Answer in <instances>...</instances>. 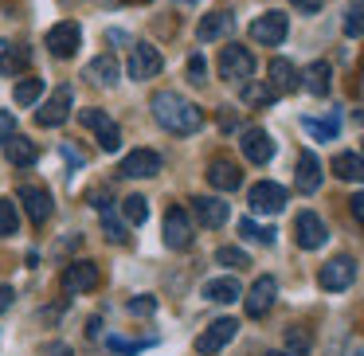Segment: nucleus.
Instances as JSON below:
<instances>
[{"mask_svg": "<svg viewBox=\"0 0 364 356\" xmlns=\"http://www.w3.org/2000/svg\"><path fill=\"white\" fill-rule=\"evenodd\" d=\"M153 118H157L168 134H196V129L204 126V110L192 106L188 98H181L176 90L153 95Z\"/></svg>", "mask_w": 364, "mask_h": 356, "instance_id": "obj_1", "label": "nucleus"}, {"mask_svg": "<svg viewBox=\"0 0 364 356\" xmlns=\"http://www.w3.org/2000/svg\"><path fill=\"white\" fill-rule=\"evenodd\" d=\"M161 67H165V59H161V51L153 48V43H129V63H126V75L137 82L153 79V75H161Z\"/></svg>", "mask_w": 364, "mask_h": 356, "instance_id": "obj_2", "label": "nucleus"}, {"mask_svg": "<svg viewBox=\"0 0 364 356\" xmlns=\"http://www.w3.org/2000/svg\"><path fill=\"white\" fill-rule=\"evenodd\" d=\"M286 200H290V192H286L282 184H274V180H259L251 192H247V204H251V212H259V215H278L286 207Z\"/></svg>", "mask_w": 364, "mask_h": 356, "instance_id": "obj_3", "label": "nucleus"}, {"mask_svg": "<svg viewBox=\"0 0 364 356\" xmlns=\"http://www.w3.org/2000/svg\"><path fill=\"white\" fill-rule=\"evenodd\" d=\"M255 75V55L247 48H239V43H228V48L220 51V79L228 82H243Z\"/></svg>", "mask_w": 364, "mask_h": 356, "instance_id": "obj_4", "label": "nucleus"}, {"mask_svg": "<svg viewBox=\"0 0 364 356\" xmlns=\"http://www.w3.org/2000/svg\"><path fill=\"white\" fill-rule=\"evenodd\" d=\"M235 333H239V321H235V317H220V321H212V325H208V329L196 337V352H200V356H215L220 348L231 345V337H235Z\"/></svg>", "mask_w": 364, "mask_h": 356, "instance_id": "obj_5", "label": "nucleus"}, {"mask_svg": "<svg viewBox=\"0 0 364 356\" xmlns=\"http://www.w3.org/2000/svg\"><path fill=\"white\" fill-rule=\"evenodd\" d=\"M356 278V262L348 259V254H337V259H329L321 270H317V282H321V290L337 293V290H348Z\"/></svg>", "mask_w": 364, "mask_h": 356, "instance_id": "obj_6", "label": "nucleus"}, {"mask_svg": "<svg viewBox=\"0 0 364 356\" xmlns=\"http://www.w3.org/2000/svg\"><path fill=\"white\" fill-rule=\"evenodd\" d=\"M82 126H87L90 134L98 137V145H102L106 153H118V145H122V129H118V122H114L106 110H82Z\"/></svg>", "mask_w": 364, "mask_h": 356, "instance_id": "obj_7", "label": "nucleus"}, {"mask_svg": "<svg viewBox=\"0 0 364 356\" xmlns=\"http://www.w3.org/2000/svg\"><path fill=\"white\" fill-rule=\"evenodd\" d=\"M286 32H290L286 12H262V16L251 24V40L262 43V48H278V43L286 40Z\"/></svg>", "mask_w": 364, "mask_h": 356, "instance_id": "obj_8", "label": "nucleus"}, {"mask_svg": "<svg viewBox=\"0 0 364 356\" xmlns=\"http://www.w3.org/2000/svg\"><path fill=\"white\" fill-rule=\"evenodd\" d=\"M294 235H298L301 251H321V247L329 243V231H325V223L317 212H301L298 220H294Z\"/></svg>", "mask_w": 364, "mask_h": 356, "instance_id": "obj_9", "label": "nucleus"}, {"mask_svg": "<svg viewBox=\"0 0 364 356\" xmlns=\"http://www.w3.org/2000/svg\"><path fill=\"white\" fill-rule=\"evenodd\" d=\"M71 102H75V90H71V87H59L55 95H51L48 102L40 106V114H36V122H40L43 129H55V126H63V122L71 118Z\"/></svg>", "mask_w": 364, "mask_h": 356, "instance_id": "obj_10", "label": "nucleus"}, {"mask_svg": "<svg viewBox=\"0 0 364 356\" xmlns=\"http://www.w3.org/2000/svg\"><path fill=\"white\" fill-rule=\"evenodd\" d=\"M79 48H82V32H79V24H75V20H63V24H55L48 32V51L55 59H71Z\"/></svg>", "mask_w": 364, "mask_h": 356, "instance_id": "obj_11", "label": "nucleus"}, {"mask_svg": "<svg viewBox=\"0 0 364 356\" xmlns=\"http://www.w3.org/2000/svg\"><path fill=\"white\" fill-rule=\"evenodd\" d=\"M165 243L173 251H188L192 247V220L184 207H168L165 212Z\"/></svg>", "mask_w": 364, "mask_h": 356, "instance_id": "obj_12", "label": "nucleus"}, {"mask_svg": "<svg viewBox=\"0 0 364 356\" xmlns=\"http://www.w3.org/2000/svg\"><path fill=\"white\" fill-rule=\"evenodd\" d=\"M20 204H24V212H28V220H32V223H48L51 212H55L51 192L40 188V184H24V188H20Z\"/></svg>", "mask_w": 364, "mask_h": 356, "instance_id": "obj_13", "label": "nucleus"}, {"mask_svg": "<svg viewBox=\"0 0 364 356\" xmlns=\"http://www.w3.org/2000/svg\"><path fill=\"white\" fill-rule=\"evenodd\" d=\"M274 298H278V282L270 274H262L259 282L247 290V317H267L270 313V306H274Z\"/></svg>", "mask_w": 364, "mask_h": 356, "instance_id": "obj_14", "label": "nucleus"}, {"mask_svg": "<svg viewBox=\"0 0 364 356\" xmlns=\"http://www.w3.org/2000/svg\"><path fill=\"white\" fill-rule=\"evenodd\" d=\"M239 149H243V157L251 161V165H267V161L274 157V141H270L267 129H243Z\"/></svg>", "mask_w": 364, "mask_h": 356, "instance_id": "obj_15", "label": "nucleus"}, {"mask_svg": "<svg viewBox=\"0 0 364 356\" xmlns=\"http://www.w3.org/2000/svg\"><path fill=\"white\" fill-rule=\"evenodd\" d=\"M161 173V153L153 149H134L126 161H122V176H134V180H145V176Z\"/></svg>", "mask_w": 364, "mask_h": 356, "instance_id": "obj_16", "label": "nucleus"}, {"mask_svg": "<svg viewBox=\"0 0 364 356\" xmlns=\"http://www.w3.org/2000/svg\"><path fill=\"white\" fill-rule=\"evenodd\" d=\"M95 282H98V266L90 259H79V262H71V266L63 270V290L67 293H82Z\"/></svg>", "mask_w": 364, "mask_h": 356, "instance_id": "obj_17", "label": "nucleus"}, {"mask_svg": "<svg viewBox=\"0 0 364 356\" xmlns=\"http://www.w3.org/2000/svg\"><path fill=\"white\" fill-rule=\"evenodd\" d=\"M192 212H196L200 227H223L228 223V204H223L220 196H196L192 200Z\"/></svg>", "mask_w": 364, "mask_h": 356, "instance_id": "obj_18", "label": "nucleus"}, {"mask_svg": "<svg viewBox=\"0 0 364 356\" xmlns=\"http://www.w3.org/2000/svg\"><path fill=\"white\" fill-rule=\"evenodd\" d=\"M294 188L298 192H317L321 188V161H317V153H301L298 157V173H294Z\"/></svg>", "mask_w": 364, "mask_h": 356, "instance_id": "obj_19", "label": "nucleus"}, {"mask_svg": "<svg viewBox=\"0 0 364 356\" xmlns=\"http://www.w3.org/2000/svg\"><path fill=\"white\" fill-rule=\"evenodd\" d=\"M208 184H212V188H220V192H235L239 184H243V173H239V165L235 161H212V165H208Z\"/></svg>", "mask_w": 364, "mask_h": 356, "instance_id": "obj_20", "label": "nucleus"}, {"mask_svg": "<svg viewBox=\"0 0 364 356\" xmlns=\"http://www.w3.org/2000/svg\"><path fill=\"white\" fill-rule=\"evenodd\" d=\"M267 75H270V87L278 90V95H290V90H298L301 87V75H298V67L290 63V59H270V67H267Z\"/></svg>", "mask_w": 364, "mask_h": 356, "instance_id": "obj_21", "label": "nucleus"}, {"mask_svg": "<svg viewBox=\"0 0 364 356\" xmlns=\"http://www.w3.org/2000/svg\"><path fill=\"white\" fill-rule=\"evenodd\" d=\"M231 28H235V16H231V12H208V16L200 20V28H196V40H200V43L223 40Z\"/></svg>", "mask_w": 364, "mask_h": 356, "instance_id": "obj_22", "label": "nucleus"}, {"mask_svg": "<svg viewBox=\"0 0 364 356\" xmlns=\"http://www.w3.org/2000/svg\"><path fill=\"white\" fill-rule=\"evenodd\" d=\"M82 79L95 82V87H106V90H110L114 82L122 79V71H118V63H114L110 55H102V59H90L87 71H82Z\"/></svg>", "mask_w": 364, "mask_h": 356, "instance_id": "obj_23", "label": "nucleus"}, {"mask_svg": "<svg viewBox=\"0 0 364 356\" xmlns=\"http://www.w3.org/2000/svg\"><path fill=\"white\" fill-rule=\"evenodd\" d=\"M204 298L220 301V306H231V301L243 298V286H239L235 278H212V282H204Z\"/></svg>", "mask_w": 364, "mask_h": 356, "instance_id": "obj_24", "label": "nucleus"}, {"mask_svg": "<svg viewBox=\"0 0 364 356\" xmlns=\"http://www.w3.org/2000/svg\"><path fill=\"white\" fill-rule=\"evenodd\" d=\"M301 79H306V82H301V87H306L309 95L325 98V95H329V79H333V67L325 63V59H317V63H309V71L301 75Z\"/></svg>", "mask_w": 364, "mask_h": 356, "instance_id": "obj_25", "label": "nucleus"}, {"mask_svg": "<svg viewBox=\"0 0 364 356\" xmlns=\"http://www.w3.org/2000/svg\"><path fill=\"white\" fill-rule=\"evenodd\" d=\"M333 173L341 180H360L364 184V153H337L333 157Z\"/></svg>", "mask_w": 364, "mask_h": 356, "instance_id": "obj_26", "label": "nucleus"}, {"mask_svg": "<svg viewBox=\"0 0 364 356\" xmlns=\"http://www.w3.org/2000/svg\"><path fill=\"white\" fill-rule=\"evenodd\" d=\"M4 149H9V161L12 165H20V168H28V165H36V157H40V149H36L28 137H16L12 134L9 141H4Z\"/></svg>", "mask_w": 364, "mask_h": 356, "instance_id": "obj_27", "label": "nucleus"}, {"mask_svg": "<svg viewBox=\"0 0 364 356\" xmlns=\"http://www.w3.org/2000/svg\"><path fill=\"white\" fill-rule=\"evenodd\" d=\"M278 98V90L270 87V82H251L247 79V87H243V102L247 106H270Z\"/></svg>", "mask_w": 364, "mask_h": 356, "instance_id": "obj_28", "label": "nucleus"}, {"mask_svg": "<svg viewBox=\"0 0 364 356\" xmlns=\"http://www.w3.org/2000/svg\"><path fill=\"white\" fill-rule=\"evenodd\" d=\"M28 63V55L20 48H12L9 40H0V75H20V67Z\"/></svg>", "mask_w": 364, "mask_h": 356, "instance_id": "obj_29", "label": "nucleus"}, {"mask_svg": "<svg viewBox=\"0 0 364 356\" xmlns=\"http://www.w3.org/2000/svg\"><path fill=\"white\" fill-rule=\"evenodd\" d=\"M345 36H348V40H360V36H364V0H348V9H345Z\"/></svg>", "mask_w": 364, "mask_h": 356, "instance_id": "obj_30", "label": "nucleus"}, {"mask_svg": "<svg viewBox=\"0 0 364 356\" xmlns=\"http://www.w3.org/2000/svg\"><path fill=\"white\" fill-rule=\"evenodd\" d=\"M309 348H314V337H309L301 325H290V329H286V352L290 356H309Z\"/></svg>", "mask_w": 364, "mask_h": 356, "instance_id": "obj_31", "label": "nucleus"}, {"mask_svg": "<svg viewBox=\"0 0 364 356\" xmlns=\"http://www.w3.org/2000/svg\"><path fill=\"white\" fill-rule=\"evenodd\" d=\"M98 200V212H102V227H106V239H110V243H118V239H126L122 235V223H118V215H114V207H110V200L106 196H95Z\"/></svg>", "mask_w": 364, "mask_h": 356, "instance_id": "obj_32", "label": "nucleus"}, {"mask_svg": "<svg viewBox=\"0 0 364 356\" xmlns=\"http://www.w3.org/2000/svg\"><path fill=\"white\" fill-rule=\"evenodd\" d=\"M20 231V212L12 200H0V239H9Z\"/></svg>", "mask_w": 364, "mask_h": 356, "instance_id": "obj_33", "label": "nucleus"}, {"mask_svg": "<svg viewBox=\"0 0 364 356\" xmlns=\"http://www.w3.org/2000/svg\"><path fill=\"white\" fill-rule=\"evenodd\" d=\"M122 212H126V220L134 223V227H141V223L149 220V204H145V196H126L122 200Z\"/></svg>", "mask_w": 364, "mask_h": 356, "instance_id": "obj_34", "label": "nucleus"}, {"mask_svg": "<svg viewBox=\"0 0 364 356\" xmlns=\"http://www.w3.org/2000/svg\"><path fill=\"white\" fill-rule=\"evenodd\" d=\"M40 95H43V79H24V82H16V90H12V98H16L20 106L40 102Z\"/></svg>", "mask_w": 364, "mask_h": 356, "instance_id": "obj_35", "label": "nucleus"}, {"mask_svg": "<svg viewBox=\"0 0 364 356\" xmlns=\"http://www.w3.org/2000/svg\"><path fill=\"white\" fill-rule=\"evenodd\" d=\"M215 262H220V266H231V270H243V266H251V259H247V251H239V247H220V251H215Z\"/></svg>", "mask_w": 364, "mask_h": 356, "instance_id": "obj_36", "label": "nucleus"}, {"mask_svg": "<svg viewBox=\"0 0 364 356\" xmlns=\"http://www.w3.org/2000/svg\"><path fill=\"white\" fill-rule=\"evenodd\" d=\"M301 126H306V134L321 137V141H333V137H337V118H329V122H317V118H306V122H301Z\"/></svg>", "mask_w": 364, "mask_h": 356, "instance_id": "obj_37", "label": "nucleus"}, {"mask_svg": "<svg viewBox=\"0 0 364 356\" xmlns=\"http://www.w3.org/2000/svg\"><path fill=\"white\" fill-rule=\"evenodd\" d=\"M239 231H243V235L247 239H259V243H274V231H270V227H259V223H255V220H243V223H239Z\"/></svg>", "mask_w": 364, "mask_h": 356, "instance_id": "obj_38", "label": "nucleus"}, {"mask_svg": "<svg viewBox=\"0 0 364 356\" xmlns=\"http://www.w3.org/2000/svg\"><path fill=\"white\" fill-rule=\"evenodd\" d=\"M126 309H129L134 317H149V313H157V298H149V293H141V298H134Z\"/></svg>", "mask_w": 364, "mask_h": 356, "instance_id": "obj_39", "label": "nucleus"}, {"mask_svg": "<svg viewBox=\"0 0 364 356\" xmlns=\"http://www.w3.org/2000/svg\"><path fill=\"white\" fill-rule=\"evenodd\" d=\"M204 71H208V67H204V55H192V59H188V79L196 82V87L204 82Z\"/></svg>", "mask_w": 364, "mask_h": 356, "instance_id": "obj_40", "label": "nucleus"}, {"mask_svg": "<svg viewBox=\"0 0 364 356\" xmlns=\"http://www.w3.org/2000/svg\"><path fill=\"white\" fill-rule=\"evenodd\" d=\"M12 134H16V118L9 110H0V141H9Z\"/></svg>", "mask_w": 364, "mask_h": 356, "instance_id": "obj_41", "label": "nucleus"}, {"mask_svg": "<svg viewBox=\"0 0 364 356\" xmlns=\"http://www.w3.org/2000/svg\"><path fill=\"white\" fill-rule=\"evenodd\" d=\"M12 301H16V290L0 282V313H9V309H12Z\"/></svg>", "mask_w": 364, "mask_h": 356, "instance_id": "obj_42", "label": "nucleus"}, {"mask_svg": "<svg viewBox=\"0 0 364 356\" xmlns=\"http://www.w3.org/2000/svg\"><path fill=\"white\" fill-rule=\"evenodd\" d=\"M290 4H294V9H301V12H317L325 0H290Z\"/></svg>", "mask_w": 364, "mask_h": 356, "instance_id": "obj_43", "label": "nucleus"}, {"mask_svg": "<svg viewBox=\"0 0 364 356\" xmlns=\"http://www.w3.org/2000/svg\"><path fill=\"white\" fill-rule=\"evenodd\" d=\"M353 215H356V223H364V192L353 196Z\"/></svg>", "mask_w": 364, "mask_h": 356, "instance_id": "obj_44", "label": "nucleus"}, {"mask_svg": "<svg viewBox=\"0 0 364 356\" xmlns=\"http://www.w3.org/2000/svg\"><path fill=\"white\" fill-rule=\"evenodd\" d=\"M106 40H110V43H129V36H126V32H118V28H114V32H106Z\"/></svg>", "mask_w": 364, "mask_h": 356, "instance_id": "obj_45", "label": "nucleus"}, {"mask_svg": "<svg viewBox=\"0 0 364 356\" xmlns=\"http://www.w3.org/2000/svg\"><path fill=\"white\" fill-rule=\"evenodd\" d=\"M348 356H364V345H360V348H353V352H348Z\"/></svg>", "mask_w": 364, "mask_h": 356, "instance_id": "obj_46", "label": "nucleus"}, {"mask_svg": "<svg viewBox=\"0 0 364 356\" xmlns=\"http://www.w3.org/2000/svg\"><path fill=\"white\" fill-rule=\"evenodd\" d=\"M356 122H360V126H364V110H360V114H356Z\"/></svg>", "mask_w": 364, "mask_h": 356, "instance_id": "obj_47", "label": "nucleus"}, {"mask_svg": "<svg viewBox=\"0 0 364 356\" xmlns=\"http://www.w3.org/2000/svg\"><path fill=\"white\" fill-rule=\"evenodd\" d=\"M267 356H290V352H267Z\"/></svg>", "mask_w": 364, "mask_h": 356, "instance_id": "obj_48", "label": "nucleus"}, {"mask_svg": "<svg viewBox=\"0 0 364 356\" xmlns=\"http://www.w3.org/2000/svg\"><path fill=\"white\" fill-rule=\"evenodd\" d=\"M188 4H196V0H188Z\"/></svg>", "mask_w": 364, "mask_h": 356, "instance_id": "obj_49", "label": "nucleus"}]
</instances>
